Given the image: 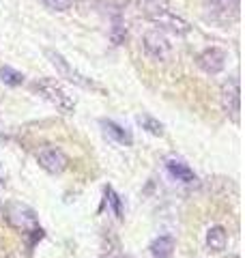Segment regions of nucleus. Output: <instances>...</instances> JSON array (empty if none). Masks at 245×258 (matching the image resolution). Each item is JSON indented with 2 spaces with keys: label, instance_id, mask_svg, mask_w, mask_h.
<instances>
[{
  "label": "nucleus",
  "instance_id": "nucleus-1",
  "mask_svg": "<svg viewBox=\"0 0 245 258\" xmlns=\"http://www.w3.org/2000/svg\"><path fill=\"white\" fill-rule=\"evenodd\" d=\"M144 13L149 15V20L159 30H168V32H174V35H185V32L190 30V24L183 18H178L176 13H172L166 5L159 3V0H146Z\"/></svg>",
  "mask_w": 245,
  "mask_h": 258
},
{
  "label": "nucleus",
  "instance_id": "nucleus-2",
  "mask_svg": "<svg viewBox=\"0 0 245 258\" xmlns=\"http://www.w3.org/2000/svg\"><path fill=\"white\" fill-rule=\"evenodd\" d=\"M35 91L43 97L47 103H52L56 110H60L63 114H73V112H76V99H73L63 86L56 84L54 80H47V78L37 80Z\"/></svg>",
  "mask_w": 245,
  "mask_h": 258
},
{
  "label": "nucleus",
  "instance_id": "nucleus-3",
  "mask_svg": "<svg viewBox=\"0 0 245 258\" xmlns=\"http://www.w3.org/2000/svg\"><path fill=\"white\" fill-rule=\"evenodd\" d=\"M45 56H47V60L52 62V67L56 69V74H58L60 78H65L67 82L76 84V86H80V88H86V91H99V93H101V88L97 86L91 78L82 76L80 71L73 67V64H71L67 58H65L60 52H56V50H45Z\"/></svg>",
  "mask_w": 245,
  "mask_h": 258
},
{
  "label": "nucleus",
  "instance_id": "nucleus-4",
  "mask_svg": "<svg viewBox=\"0 0 245 258\" xmlns=\"http://www.w3.org/2000/svg\"><path fill=\"white\" fill-rule=\"evenodd\" d=\"M142 50L155 62H166L172 58V43L159 28H151L142 35Z\"/></svg>",
  "mask_w": 245,
  "mask_h": 258
},
{
  "label": "nucleus",
  "instance_id": "nucleus-5",
  "mask_svg": "<svg viewBox=\"0 0 245 258\" xmlns=\"http://www.w3.org/2000/svg\"><path fill=\"white\" fill-rule=\"evenodd\" d=\"M5 220L9 222L13 228H18L22 232H39V220L37 213L30 207L22 203H9L5 207Z\"/></svg>",
  "mask_w": 245,
  "mask_h": 258
},
{
  "label": "nucleus",
  "instance_id": "nucleus-6",
  "mask_svg": "<svg viewBox=\"0 0 245 258\" xmlns=\"http://www.w3.org/2000/svg\"><path fill=\"white\" fill-rule=\"evenodd\" d=\"M37 164L50 174H63L69 168V157L58 147H43L37 151Z\"/></svg>",
  "mask_w": 245,
  "mask_h": 258
},
{
  "label": "nucleus",
  "instance_id": "nucleus-7",
  "mask_svg": "<svg viewBox=\"0 0 245 258\" xmlns=\"http://www.w3.org/2000/svg\"><path fill=\"white\" fill-rule=\"evenodd\" d=\"M226 60H228V54L217 45H211L207 50H202L198 54V58H196L198 67L204 71V74H211V76L219 74V71L226 67Z\"/></svg>",
  "mask_w": 245,
  "mask_h": 258
},
{
  "label": "nucleus",
  "instance_id": "nucleus-8",
  "mask_svg": "<svg viewBox=\"0 0 245 258\" xmlns=\"http://www.w3.org/2000/svg\"><path fill=\"white\" fill-rule=\"evenodd\" d=\"M222 106L224 112L230 116L234 123H239V112H241V88L239 80L232 78L230 82H226L222 86Z\"/></svg>",
  "mask_w": 245,
  "mask_h": 258
},
{
  "label": "nucleus",
  "instance_id": "nucleus-9",
  "mask_svg": "<svg viewBox=\"0 0 245 258\" xmlns=\"http://www.w3.org/2000/svg\"><path fill=\"white\" fill-rule=\"evenodd\" d=\"M166 170L172 179L181 181V183H194L196 181V174L190 168V164H185V161L178 159V157H168L166 159Z\"/></svg>",
  "mask_w": 245,
  "mask_h": 258
},
{
  "label": "nucleus",
  "instance_id": "nucleus-10",
  "mask_svg": "<svg viewBox=\"0 0 245 258\" xmlns=\"http://www.w3.org/2000/svg\"><path fill=\"white\" fill-rule=\"evenodd\" d=\"M101 127H103V132L108 138H112L114 142H118L122 144V147H132L134 144V136L129 129L125 127H120L118 123H114V120H101Z\"/></svg>",
  "mask_w": 245,
  "mask_h": 258
},
{
  "label": "nucleus",
  "instance_id": "nucleus-11",
  "mask_svg": "<svg viewBox=\"0 0 245 258\" xmlns=\"http://www.w3.org/2000/svg\"><path fill=\"white\" fill-rule=\"evenodd\" d=\"M174 247H176V243H174V239L170 235H161L157 239H153L151 245H149L153 258H172Z\"/></svg>",
  "mask_w": 245,
  "mask_h": 258
},
{
  "label": "nucleus",
  "instance_id": "nucleus-12",
  "mask_svg": "<svg viewBox=\"0 0 245 258\" xmlns=\"http://www.w3.org/2000/svg\"><path fill=\"white\" fill-rule=\"evenodd\" d=\"M226 243H228V235L222 226H213L209 228L207 232V247L211 252H224L226 249Z\"/></svg>",
  "mask_w": 245,
  "mask_h": 258
},
{
  "label": "nucleus",
  "instance_id": "nucleus-13",
  "mask_svg": "<svg viewBox=\"0 0 245 258\" xmlns=\"http://www.w3.org/2000/svg\"><path fill=\"white\" fill-rule=\"evenodd\" d=\"M0 80L7 86H22L24 84V74L15 71L13 67H0Z\"/></svg>",
  "mask_w": 245,
  "mask_h": 258
},
{
  "label": "nucleus",
  "instance_id": "nucleus-14",
  "mask_svg": "<svg viewBox=\"0 0 245 258\" xmlns=\"http://www.w3.org/2000/svg\"><path fill=\"white\" fill-rule=\"evenodd\" d=\"M138 123H140L146 132L153 134V136H163V125L155 116H151V114H140V116H138Z\"/></svg>",
  "mask_w": 245,
  "mask_h": 258
},
{
  "label": "nucleus",
  "instance_id": "nucleus-15",
  "mask_svg": "<svg viewBox=\"0 0 245 258\" xmlns=\"http://www.w3.org/2000/svg\"><path fill=\"white\" fill-rule=\"evenodd\" d=\"M39 3L45 5L47 9H52V11H67L73 5V0H39Z\"/></svg>",
  "mask_w": 245,
  "mask_h": 258
},
{
  "label": "nucleus",
  "instance_id": "nucleus-16",
  "mask_svg": "<svg viewBox=\"0 0 245 258\" xmlns=\"http://www.w3.org/2000/svg\"><path fill=\"white\" fill-rule=\"evenodd\" d=\"M105 196H108V203L112 205V209H114V213H116V217H122V209H120V198L114 194V189L112 187H108L105 189Z\"/></svg>",
  "mask_w": 245,
  "mask_h": 258
},
{
  "label": "nucleus",
  "instance_id": "nucleus-17",
  "mask_svg": "<svg viewBox=\"0 0 245 258\" xmlns=\"http://www.w3.org/2000/svg\"><path fill=\"white\" fill-rule=\"evenodd\" d=\"M0 176H3V170H0Z\"/></svg>",
  "mask_w": 245,
  "mask_h": 258
}]
</instances>
